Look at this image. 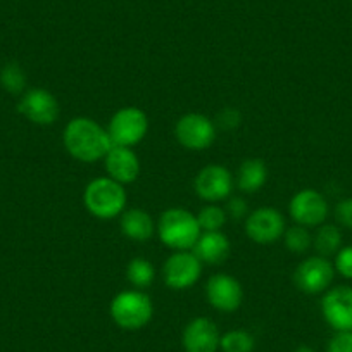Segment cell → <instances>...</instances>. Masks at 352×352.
I'll list each match as a JSON object with an SVG mask.
<instances>
[{"instance_id":"cell-4","label":"cell","mask_w":352,"mask_h":352,"mask_svg":"<svg viewBox=\"0 0 352 352\" xmlns=\"http://www.w3.org/2000/svg\"><path fill=\"white\" fill-rule=\"evenodd\" d=\"M109 313L116 327H120L121 330L135 331L151 323L154 304L144 290H123L113 297Z\"/></svg>"},{"instance_id":"cell-13","label":"cell","mask_w":352,"mask_h":352,"mask_svg":"<svg viewBox=\"0 0 352 352\" xmlns=\"http://www.w3.org/2000/svg\"><path fill=\"white\" fill-rule=\"evenodd\" d=\"M18 111L32 123L38 126H49L59 118L60 107L56 96L45 88H32L23 94Z\"/></svg>"},{"instance_id":"cell-16","label":"cell","mask_w":352,"mask_h":352,"mask_svg":"<svg viewBox=\"0 0 352 352\" xmlns=\"http://www.w3.org/2000/svg\"><path fill=\"white\" fill-rule=\"evenodd\" d=\"M104 168L109 178L118 184H133L140 175V159L131 147L113 145L104 157Z\"/></svg>"},{"instance_id":"cell-1","label":"cell","mask_w":352,"mask_h":352,"mask_svg":"<svg viewBox=\"0 0 352 352\" xmlns=\"http://www.w3.org/2000/svg\"><path fill=\"white\" fill-rule=\"evenodd\" d=\"M63 144L71 157L87 164L104 161L113 147L107 128L87 116H76L67 121L63 131Z\"/></svg>"},{"instance_id":"cell-17","label":"cell","mask_w":352,"mask_h":352,"mask_svg":"<svg viewBox=\"0 0 352 352\" xmlns=\"http://www.w3.org/2000/svg\"><path fill=\"white\" fill-rule=\"evenodd\" d=\"M192 252L201 259L202 264H223L232 252V243L223 232H202L195 242Z\"/></svg>"},{"instance_id":"cell-26","label":"cell","mask_w":352,"mask_h":352,"mask_svg":"<svg viewBox=\"0 0 352 352\" xmlns=\"http://www.w3.org/2000/svg\"><path fill=\"white\" fill-rule=\"evenodd\" d=\"M333 266L335 273L345 280H352V245H342V249L335 254Z\"/></svg>"},{"instance_id":"cell-28","label":"cell","mask_w":352,"mask_h":352,"mask_svg":"<svg viewBox=\"0 0 352 352\" xmlns=\"http://www.w3.org/2000/svg\"><path fill=\"white\" fill-rule=\"evenodd\" d=\"M335 219L340 226L352 230V197L338 201L335 206Z\"/></svg>"},{"instance_id":"cell-14","label":"cell","mask_w":352,"mask_h":352,"mask_svg":"<svg viewBox=\"0 0 352 352\" xmlns=\"http://www.w3.org/2000/svg\"><path fill=\"white\" fill-rule=\"evenodd\" d=\"M209 304L221 313H233L243 302V289L239 280L226 273H216L206 283Z\"/></svg>"},{"instance_id":"cell-19","label":"cell","mask_w":352,"mask_h":352,"mask_svg":"<svg viewBox=\"0 0 352 352\" xmlns=\"http://www.w3.org/2000/svg\"><path fill=\"white\" fill-rule=\"evenodd\" d=\"M235 180L240 192H243V194H256L268 182V166L259 157L245 159L239 166Z\"/></svg>"},{"instance_id":"cell-8","label":"cell","mask_w":352,"mask_h":352,"mask_svg":"<svg viewBox=\"0 0 352 352\" xmlns=\"http://www.w3.org/2000/svg\"><path fill=\"white\" fill-rule=\"evenodd\" d=\"M175 137L178 144L188 151H206L216 140V124L204 114L187 113L176 121Z\"/></svg>"},{"instance_id":"cell-27","label":"cell","mask_w":352,"mask_h":352,"mask_svg":"<svg viewBox=\"0 0 352 352\" xmlns=\"http://www.w3.org/2000/svg\"><path fill=\"white\" fill-rule=\"evenodd\" d=\"M327 352H352V331H335L328 340Z\"/></svg>"},{"instance_id":"cell-6","label":"cell","mask_w":352,"mask_h":352,"mask_svg":"<svg viewBox=\"0 0 352 352\" xmlns=\"http://www.w3.org/2000/svg\"><path fill=\"white\" fill-rule=\"evenodd\" d=\"M335 278V266L328 257L311 256L300 261L294 272V283L300 292L307 296L324 294Z\"/></svg>"},{"instance_id":"cell-7","label":"cell","mask_w":352,"mask_h":352,"mask_svg":"<svg viewBox=\"0 0 352 352\" xmlns=\"http://www.w3.org/2000/svg\"><path fill=\"white\" fill-rule=\"evenodd\" d=\"M202 263L192 250H175L162 266V280L171 290H188L199 282Z\"/></svg>"},{"instance_id":"cell-25","label":"cell","mask_w":352,"mask_h":352,"mask_svg":"<svg viewBox=\"0 0 352 352\" xmlns=\"http://www.w3.org/2000/svg\"><path fill=\"white\" fill-rule=\"evenodd\" d=\"M0 85L12 96L23 94L26 87V74L21 69V66L16 63H9L0 71Z\"/></svg>"},{"instance_id":"cell-11","label":"cell","mask_w":352,"mask_h":352,"mask_svg":"<svg viewBox=\"0 0 352 352\" xmlns=\"http://www.w3.org/2000/svg\"><path fill=\"white\" fill-rule=\"evenodd\" d=\"M194 188L201 201L208 204H218L232 195L233 176L225 166L208 164L195 176Z\"/></svg>"},{"instance_id":"cell-24","label":"cell","mask_w":352,"mask_h":352,"mask_svg":"<svg viewBox=\"0 0 352 352\" xmlns=\"http://www.w3.org/2000/svg\"><path fill=\"white\" fill-rule=\"evenodd\" d=\"M195 216H197L202 232H221L223 226L226 225V219H228L225 208L218 204L204 206Z\"/></svg>"},{"instance_id":"cell-21","label":"cell","mask_w":352,"mask_h":352,"mask_svg":"<svg viewBox=\"0 0 352 352\" xmlns=\"http://www.w3.org/2000/svg\"><path fill=\"white\" fill-rule=\"evenodd\" d=\"M126 280L133 289H147L155 280L154 264L145 257H133L126 266Z\"/></svg>"},{"instance_id":"cell-3","label":"cell","mask_w":352,"mask_h":352,"mask_svg":"<svg viewBox=\"0 0 352 352\" xmlns=\"http://www.w3.org/2000/svg\"><path fill=\"white\" fill-rule=\"evenodd\" d=\"M126 201L124 185L118 184L109 176L94 178L83 192L85 208L97 219H113L121 216L126 208Z\"/></svg>"},{"instance_id":"cell-9","label":"cell","mask_w":352,"mask_h":352,"mask_svg":"<svg viewBox=\"0 0 352 352\" xmlns=\"http://www.w3.org/2000/svg\"><path fill=\"white\" fill-rule=\"evenodd\" d=\"M321 316L333 331H352V287H330L321 297Z\"/></svg>"},{"instance_id":"cell-31","label":"cell","mask_w":352,"mask_h":352,"mask_svg":"<svg viewBox=\"0 0 352 352\" xmlns=\"http://www.w3.org/2000/svg\"><path fill=\"white\" fill-rule=\"evenodd\" d=\"M294 352H316V351H314L313 347H309V345H299Z\"/></svg>"},{"instance_id":"cell-10","label":"cell","mask_w":352,"mask_h":352,"mask_svg":"<svg viewBox=\"0 0 352 352\" xmlns=\"http://www.w3.org/2000/svg\"><path fill=\"white\" fill-rule=\"evenodd\" d=\"M289 212L296 225L313 228L327 221L330 206L321 192L314 188H302L290 199Z\"/></svg>"},{"instance_id":"cell-23","label":"cell","mask_w":352,"mask_h":352,"mask_svg":"<svg viewBox=\"0 0 352 352\" xmlns=\"http://www.w3.org/2000/svg\"><path fill=\"white\" fill-rule=\"evenodd\" d=\"M283 243H285L290 252L304 254L313 247V235H311L309 228H306V226L294 225L283 233Z\"/></svg>"},{"instance_id":"cell-15","label":"cell","mask_w":352,"mask_h":352,"mask_svg":"<svg viewBox=\"0 0 352 352\" xmlns=\"http://www.w3.org/2000/svg\"><path fill=\"white\" fill-rule=\"evenodd\" d=\"M221 333L211 318H194L185 327L182 344L185 352H218Z\"/></svg>"},{"instance_id":"cell-20","label":"cell","mask_w":352,"mask_h":352,"mask_svg":"<svg viewBox=\"0 0 352 352\" xmlns=\"http://www.w3.org/2000/svg\"><path fill=\"white\" fill-rule=\"evenodd\" d=\"M342 242H344L342 230L337 225H330V223H323V225L318 226V232L313 236L314 249L323 257L335 256L342 249Z\"/></svg>"},{"instance_id":"cell-18","label":"cell","mask_w":352,"mask_h":352,"mask_svg":"<svg viewBox=\"0 0 352 352\" xmlns=\"http://www.w3.org/2000/svg\"><path fill=\"white\" fill-rule=\"evenodd\" d=\"M120 228L126 239L135 240V242H145L155 233V223L147 211L133 208L121 212Z\"/></svg>"},{"instance_id":"cell-22","label":"cell","mask_w":352,"mask_h":352,"mask_svg":"<svg viewBox=\"0 0 352 352\" xmlns=\"http://www.w3.org/2000/svg\"><path fill=\"white\" fill-rule=\"evenodd\" d=\"M219 349L223 352H252L256 349V338L247 330H230L221 335Z\"/></svg>"},{"instance_id":"cell-12","label":"cell","mask_w":352,"mask_h":352,"mask_svg":"<svg viewBox=\"0 0 352 352\" xmlns=\"http://www.w3.org/2000/svg\"><path fill=\"white\" fill-rule=\"evenodd\" d=\"M285 218L278 209L259 208L245 218V233L252 242L268 245L282 239L285 233Z\"/></svg>"},{"instance_id":"cell-29","label":"cell","mask_w":352,"mask_h":352,"mask_svg":"<svg viewBox=\"0 0 352 352\" xmlns=\"http://www.w3.org/2000/svg\"><path fill=\"white\" fill-rule=\"evenodd\" d=\"M225 211L228 218L242 219L249 216V209H247V202L240 197H228L226 199Z\"/></svg>"},{"instance_id":"cell-2","label":"cell","mask_w":352,"mask_h":352,"mask_svg":"<svg viewBox=\"0 0 352 352\" xmlns=\"http://www.w3.org/2000/svg\"><path fill=\"white\" fill-rule=\"evenodd\" d=\"M155 232L159 240L175 252V250L194 249L202 230L194 212L184 208H169L159 216Z\"/></svg>"},{"instance_id":"cell-5","label":"cell","mask_w":352,"mask_h":352,"mask_svg":"<svg viewBox=\"0 0 352 352\" xmlns=\"http://www.w3.org/2000/svg\"><path fill=\"white\" fill-rule=\"evenodd\" d=\"M113 145L131 147L140 144L148 133V116L140 107L126 106L113 114L107 126Z\"/></svg>"},{"instance_id":"cell-30","label":"cell","mask_w":352,"mask_h":352,"mask_svg":"<svg viewBox=\"0 0 352 352\" xmlns=\"http://www.w3.org/2000/svg\"><path fill=\"white\" fill-rule=\"evenodd\" d=\"M218 124L225 130H233L240 124V113L236 109H232V107H226L219 113L218 116Z\"/></svg>"}]
</instances>
